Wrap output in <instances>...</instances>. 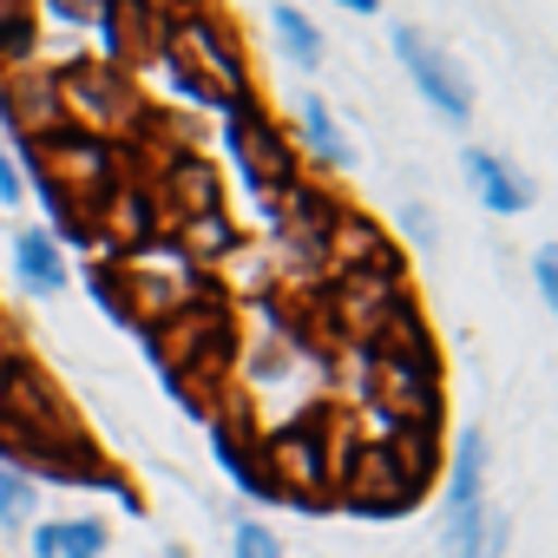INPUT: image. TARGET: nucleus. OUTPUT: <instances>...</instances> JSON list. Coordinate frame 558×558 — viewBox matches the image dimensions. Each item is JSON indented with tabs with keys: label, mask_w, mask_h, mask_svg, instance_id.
I'll return each instance as SVG.
<instances>
[{
	"label": "nucleus",
	"mask_w": 558,
	"mask_h": 558,
	"mask_svg": "<svg viewBox=\"0 0 558 558\" xmlns=\"http://www.w3.org/2000/svg\"><path fill=\"white\" fill-rule=\"evenodd\" d=\"M329 421L323 414H310V421H290L283 434H269L263 440V453L250 460V466H269L263 473V493H283V499H310V493H323L329 480H336V466H329Z\"/></svg>",
	"instance_id": "39448f33"
},
{
	"label": "nucleus",
	"mask_w": 558,
	"mask_h": 558,
	"mask_svg": "<svg viewBox=\"0 0 558 558\" xmlns=\"http://www.w3.org/2000/svg\"><path fill=\"white\" fill-rule=\"evenodd\" d=\"M151 349H158V362H165L171 388H178L184 401L210 408V401H217L210 388L230 375V349H236L230 310H223L217 296H210V303H184L178 316H165V323L151 329Z\"/></svg>",
	"instance_id": "f03ea898"
},
{
	"label": "nucleus",
	"mask_w": 558,
	"mask_h": 558,
	"mask_svg": "<svg viewBox=\"0 0 558 558\" xmlns=\"http://www.w3.org/2000/svg\"><path fill=\"white\" fill-rule=\"evenodd\" d=\"M303 138H310V151H316L323 165H349V158H355L349 138L336 132V119H329V106H323L316 93H303Z\"/></svg>",
	"instance_id": "a211bd4d"
},
{
	"label": "nucleus",
	"mask_w": 558,
	"mask_h": 558,
	"mask_svg": "<svg viewBox=\"0 0 558 558\" xmlns=\"http://www.w3.org/2000/svg\"><path fill=\"white\" fill-rule=\"evenodd\" d=\"M53 93H60V119L86 138H106V132H138L145 125V106H138V86L106 66V60H73L53 73Z\"/></svg>",
	"instance_id": "20e7f679"
},
{
	"label": "nucleus",
	"mask_w": 558,
	"mask_h": 558,
	"mask_svg": "<svg viewBox=\"0 0 558 558\" xmlns=\"http://www.w3.org/2000/svg\"><path fill=\"white\" fill-rule=\"evenodd\" d=\"M401 303H408V296H401V276H336L329 296H323L329 323H336L342 336H355V342H375L381 323H388Z\"/></svg>",
	"instance_id": "6e6552de"
},
{
	"label": "nucleus",
	"mask_w": 558,
	"mask_h": 558,
	"mask_svg": "<svg viewBox=\"0 0 558 558\" xmlns=\"http://www.w3.org/2000/svg\"><path fill=\"white\" fill-rule=\"evenodd\" d=\"M27 512H34V480H21V473L0 466V525H21Z\"/></svg>",
	"instance_id": "aec40b11"
},
{
	"label": "nucleus",
	"mask_w": 558,
	"mask_h": 558,
	"mask_svg": "<svg viewBox=\"0 0 558 558\" xmlns=\"http://www.w3.org/2000/svg\"><path fill=\"white\" fill-rule=\"evenodd\" d=\"M99 34H106V66H132V60H151L158 40H165V14L151 0H99Z\"/></svg>",
	"instance_id": "9d476101"
},
{
	"label": "nucleus",
	"mask_w": 558,
	"mask_h": 558,
	"mask_svg": "<svg viewBox=\"0 0 558 558\" xmlns=\"http://www.w3.org/2000/svg\"><path fill=\"white\" fill-rule=\"evenodd\" d=\"M395 53H401L408 80L421 86V99H427L440 119L466 125V112H473V86H466V73H460L440 47H427V34H421V27H395Z\"/></svg>",
	"instance_id": "0eeeda50"
},
{
	"label": "nucleus",
	"mask_w": 558,
	"mask_h": 558,
	"mask_svg": "<svg viewBox=\"0 0 558 558\" xmlns=\"http://www.w3.org/2000/svg\"><path fill=\"white\" fill-rule=\"evenodd\" d=\"M230 112V151H236V165H243V178L263 191V197H276V191H290L296 178H303V158H296V145L283 138V125H269L263 112H256V99H236V106H223Z\"/></svg>",
	"instance_id": "423d86ee"
},
{
	"label": "nucleus",
	"mask_w": 558,
	"mask_h": 558,
	"mask_svg": "<svg viewBox=\"0 0 558 558\" xmlns=\"http://www.w3.org/2000/svg\"><path fill=\"white\" fill-rule=\"evenodd\" d=\"M532 276H538V296L558 310V250H538L532 256Z\"/></svg>",
	"instance_id": "4be33fe9"
},
{
	"label": "nucleus",
	"mask_w": 558,
	"mask_h": 558,
	"mask_svg": "<svg viewBox=\"0 0 558 558\" xmlns=\"http://www.w3.org/2000/svg\"><path fill=\"white\" fill-rule=\"evenodd\" d=\"M158 197L191 223V217H210V210H217V178H210V165H204L197 151H184V158H171V165H165Z\"/></svg>",
	"instance_id": "f8f14e48"
},
{
	"label": "nucleus",
	"mask_w": 558,
	"mask_h": 558,
	"mask_svg": "<svg viewBox=\"0 0 558 558\" xmlns=\"http://www.w3.org/2000/svg\"><path fill=\"white\" fill-rule=\"evenodd\" d=\"M27 171H34V184H40V197L53 204V217H60V230L66 236H93V210L119 191V165H112V145L106 138H86V132H47V138H34L27 151Z\"/></svg>",
	"instance_id": "f257e3e1"
},
{
	"label": "nucleus",
	"mask_w": 558,
	"mask_h": 558,
	"mask_svg": "<svg viewBox=\"0 0 558 558\" xmlns=\"http://www.w3.org/2000/svg\"><path fill=\"white\" fill-rule=\"evenodd\" d=\"M158 53H165V66H171V80H178L184 99H197V106H236V99H250L243 53L223 40V27H217L210 14L178 8V14L165 21Z\"/></svg>",
	"instance_id": "7ed1b4c3"
},
{
	"label": "nucleus",
	"mask_w": 558,
	"mask_h": 558,
	"mask_svg": "<svg viewBox=\"0 0 558 558\" xmlns=\"http://www.w3.org/2000/svg\"><path fill=\"white\" fill-rule=\"evenodd\" d=\"M60 21H99V0H53Z\"/></svg>",
	"instance_id": "b1692460"
},
{
	"label": "nucleus",
	"mask_w": 558,
	"mask_h": 558,
	"mask_svg": "<svg viewBox=\"0 0 558 558\" xmlns=\"http://www.w3.org/2000/svg\"><path fill=\"white\" fill-rule=\"evenodd\" d=\"M14 269H21V283L34 296H60L66 290V263H60L53 236H40V230H21L14 236Z\"/></svg>",
	"instance_id": "2eb2a0df"
},
{
	"label": "nucleus",
	"mask_w": 558,
	"mask_h": 558,
	"mask_svg": "<svg viewBox=\"0 0 558 558\" xmlns=\"http://www.w3.org/2000/svg\"><path fill=\"white\" fill-rule=\"evenodd\" d=\"M0 204H21V171H14L8 151H0Z\"/></svg>",
	"instance_id": "5701e85b"
},
{
	"label": "nucleus",
	"mask_w": 558,
	"mask_h": 558,
	"mask_svg": "<svg viewBox=\"0 0 558 558\" xmlns=\"http://www.w3.org/2000/svg\"><path fill=\"white\" fill-rule=\"evenodd\" d=\"M336 8H355V14H375V0H336Z\"/></svg>",
	"instance_id": "393cba45"
},
{
	"label": "nucleus",
	"mask_w": 558,
	"mask_h": 558,
	"mask_svg": "<svg viewBox=\"0 0 558 558\" xmlns=\"http://www.w3.org/2000/svg\"><path fill=\"white\" fill-rule=\"evenodd\" d=\"M466 178L480 184V204H486V210H499V217H512V210H525V204H532V184H525L519 171H506L493 151H466Z\"/></svg>",
	"instance_id": "4468645a"
},
{
	"label": "nucleus",
	"mask_w": 558,
	"mask_h": 558,
	"mask_svg": "<svg viewBox=\"0 0 558 558\" xmlns=\"http://www.w3.org/2000/svg\"><path fill=\"white\" fill-rule=\"evenodd\" d=\"M276 34H283V47H290L303 66H316V60H323V34H316V21H310V14L276 8Z\"/></svg>",
	"instance_id": "6ab92c4d"
},
{
	"label": "nucleus",
	"mask_w": 558,
	"mask_h": 558,
	"mask_svg": "<svg viewBox=\"0 0 558 558\" xmlns=\"http://www.w3.org/2000/svg\"><path fill=\"white\" fill-rule=\"evenodd\" d=\"M447 551L453 558H499L506 551V512H493L486 499L466 506V512H453L447 519Z\"/></svg>",
	"instance_id": "ddd939ff"
},
{
	"label": "nucleus",
	"mask_w": 558,
	"mask_h": 558,
	"mask_svg": "<svg viewBox=\"0 0 558 558\" xmlns=\"http://www.w3.org/2000/svg\"><path fill=\"white\" fill-rule=\"evenodd\" d=\"M0 119H8L27 145L47 138V132H66L60 119V93H53V73H34V80H0Z\"/></svg>",
	"instance_id": "9b49d317"
},
{
	"label": "nucleus",
	"mask_w": 558,
	"mask_h": 558,
	"mask_svg": "<svg viewBox=\"0 0 558 558\" xmlns=\"http://www.w3.org/2000/svg\"><path fill=\"white\" fill-rule=\"evenodd\" d=\"M99 551H106L99 519H53L34 532V558H99Z\"/></svg>",
	"instance_id": "dca6fc26"
},
{
	"label": "nucleus",
	"mask_w": 558,
	"mask_h": 558,
	"mask_svg": "<svg viewBox=\"0 0 558 558\" xmlns=\"http://www.w3.org/2000/svg\"><path fill=\"white\" fill-rule=\"evenodd\" d=\"M480 486H486V434H480V427H466V434H460V447H453V480H447V506H453V512L480 506Z\"/></svg>",
	"instance_id": "f3484780"
},
{
	"label": "nucleus",
	"mask_w": 558,
	"mask_h": 558,
	"mask_svg": "<svg viewBox=\"0 0 558 558\" xmlns=\"http://www.w3.org/2000/svg\"><path fill=\"white\" fill-rule=\"evenodd\" d=\"M236 558H283L269 525H236Z\"/></svg>",
	"instance_id": "412c9836"
},
{
	"label": "nucleus",
	"mask_w": 558,
	"mask_h": 558,
	"mask_svg": "<svg viewBox=\"0 0 558 558\" xmlns=\"http://www.w3.org/2000/svg\"><path fill=\"white\" fill-rule=\"evenodd\" d=\"M323 256H336V276H401V250L381 223H368L362 210H336Z\"/></svg>",
	"instance_id": "1a4fd4ad"
}]
</instances>
